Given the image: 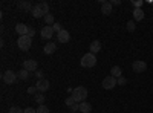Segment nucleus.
I'll use <instances>...</instances> for the list:
<instances>
[{"mask_svg":"<svg viewBox=\"0 0 153 113\" xmlns=\"http://www.w3.org/2000/svg\"><path fill=\"white\" fill-rule=\"evenodd\" d=\"M23 69H26L28 72H35L38 70V64L35 60H26V61H23Z\"/></svg>","mask_w":153,"mask_h":113,"instance_id":"9","label":"nucleus"},{"mask_svg":"<svg viewBox=\"0 0 153 113\" xmlns=\"http://www.w3.org/2000/svg\"><path fill=\"white\" fill-rule=\"evenodd\" d=\"M35 87H37V90L40 92V93H43V92L49 90V87H51V84H49V81H48L46 78H43V80H38V81H37Z\"/></svg>","mask_w":153,"mask_h":113,"instance_id":"8","label":"nucleus"},{"mask_svg":"<svg viewBox=\"0 0 153 113\" xmlns=\"http://www.w3.org/2000/svg\"><path fill=\"white\" fill-rule=\"evenodd\" d=\"M65 103H66V106L72 107V106L75 104V99H74V98H66V101H65Z\"/></svg>","mask_w":153,"mask_h":113,"instance_id":"29","label":"nucleus"},{"mask_svg":"<svg viewBox=\"0 0 153 113\" xmlns=\"http://www.w3.org/2000/svg\"><path fill=\"white\" fill-rule=\"evenodd\" d=\"M19 8H22V9H25V11H29V12H31L34 6H32L29 2H19Z\"/></svg>","mask_w":153,"mask_h":113,"instance_id":"19","label":"nucleus"},{"mask_svg":"<svg viewBox=\"0 0 153 113\" xmlns=\"http://www.w3.org/2000/svg\"><path fill=\"white\" fill-rule=\"evenodd\" d=\"M34 35H35V29H34V28H29V31H28V37H31V38H32Z\"/></svg>","mask_w":153,"mask_h":113,"instance_id":"34","label":"nucleus"},{"mask_svg":"<svg viewBox=\"0 0 153 113\" xmlns=\"http://www.w3.org/2000/svg\"><path fill=\"white\" fill-rule=\"evenodd\" d=\"M45 21H46V26H51V24L55 23V18L52 14H48V16H45Z\"/></svg>","mask_w":153,"mask_h":113,"instance_id":"20","label":"nucleus"},{"mask_svg":"<svg viewBox=\"0 0 153 113\" xmlns=\"http://www.w3.org/2000/svg\"><path fill=\"white\" fill-rule=\"evenodd\" d=\"M89 51H91V54H98L100 51H101V43L98 41V40H95V41H92L91 43V46H89Z\"/></svg>","mask_w":153,"mask_h":113,"instance_id":"15","label":"nucleus"},{"mask_svg":"<svg viewBox=\"0 0 153 113\" xmlns=\"http://www.w3.org/2000/svg\"><path fill=\"white\" fill-rule=\"evenodd\" d=\"M110 3H112V6H113V5H120L121 2H120V0H113V2H110Z\"/></svg>","mask_w":153,"mask_h":113,"instance_id":"35","label":"nucleus"},{"mask_svg":"<svg viewBox=\"0 0 153 113\" xmlns=\"http://www.w3.org/2000/svg\"><path fill=\"white\" fill-rule=\"evenodd\" d=\"M57 40H58V43H68V41L71 40V34H69V31L63 29L61 32H58V34H57Z\"/></svg>","mask_w":153,"mask_h":113,"instance_id":"10","label":"nucleus"},{"mask_svg":"<svg viewBox=\"0 0 153 113\" xmlns=\"http://www.w3.org/2000/svg\"><path fill=\"white\" fill-rule=\"evenodd\" d=\"M28 31H29V28L26 26L25 23H17L16 24V32L22 37V35H28Z\"/></svg>","mask_w":153,"mask_h":113,"instance_id":"12","label":"nucleus"},{"mask_svg":"<svg viewBox=\"0 0 153 113\" xmlns=\"http://www.w3.org/2000/svg\"><path fill=\"white\" fill-rule=\"evenodd\" d=\"M25 113H37V109H32V107H26V109H25Z\"/></svg>","mask_w":153,"mask_h":113,"instance_id":"32","label":"nucleus"},{"mask_svg":"<svg viewBox=\"0 0 153 113\" xmlns=\"http://www.w3.org/2000/svg\"><path fill=\"white\" fill-rule=\"evenodd\" d=\"M32 44V38L28 35H22L17 38V46L19 49H22V51H29V47Z\"/></svg>","mask_w":153,"mask_h":113,"instance_id":"4","label":"nucleus"},{"mask_svg":"<svg viewBox=\"0 0 153 113\" xmlns=\"http://www.w3.org/2000/svg\"><path fill=\"white\" fill-rule=\"evenodd\" d=\"M101 86H103L106 90H112L115 86H118V83H117V78H113L112 75H109V77H106V78L103 80V83H101Z\"/></svg>","mask_w":153,"mask_h":113,"instance_id":"6","label":"nucleus"},{"mask_svg":"<svg viewBox=\"0 0 153 113\" xmlns=\"http://www.w3.org/2000/svg\"><path fill=\"white\" fill-rule=\"evenodd\" d=\"M136 29V24H135V21H127V31H129V32H133Z\"/></svg>","mask_w":153,"mask_h":113,"instance_id":"23","label":"nucleus"},{"mask_svg":"<svg viewBox=\"0 0 153 113\" xmlns=\"http://www.w3.org/2000/svg\"><path fill=\"white\" fill-rule=\"evenodd\" d=\"M132 69H133L135 73H143V72H146V69H147V63L143 61V60H136V61H133Z\"/></svg>","mask_w":153,"mask_h":113,"instance_id":"7","label":"nucleus"},{"mask_svg":"<svg viewBox=\"0 0 153 113\" xmlns=\"http://www.w3.org/2000/svg\"><path fill=\"white\" fill-rule=\"evenodd\" d=\"M101 12L104 16H110L112 14V3L110 2H101Z\"/></svg>","mask_w":153,"mask_h":113,"instance_id":"13","label":"nucleus"},{"mask_svg":"<svg viewBox=\"0 0 153 113\" xmlns=\"http://www.w3.org/2000/svg\"><path fill=\"white\" fill-rule=\"evenodd\" d=\"M31 14H32V17H35V18H42V17L48 16V14H49V5H48L46 2H40V3L34 5Z\"/></svg>","mask_w":153,"mask_h":113,"instance_id":"1","label":"nucleus"},{"mask_svg":"<svg viewBox=\"0 0 153 113\" xmlns=\"http://www.w3.org/2000/svg\"><path fill=\"white\" fill-rule=\"evenodd\" d=\"M28 93H31V95H32V93L37 95V87H35V86H34V87H29V89H28Z\"/></svg>","mask_w":153,"mask_h":113,"instance_id":"33","label":"nucleus"},{"mask_svg":"<svg viewBox=\"0 0 153 113\" xmlns=\"http://www.w3.org/2000/svg\"><path fill=\"white\" fill-rule=\"evenodd\" d=\"M37 113H49V109L43 104V106H38L37 107Z\"/></svg>","mask_w":153,"mask_h":113,"instance_id":"24","label":"nucleus"},{"mask_svg":"<svg viewBox=\"0 0 153 113\" xmlns=\"http://www.w3.org/2000/svg\"><path fill=\"white\" fill-rule=\"evenodd\" d=\"M55 49H57V44L51 41V43H48V44L43 47V52H45L46 55H52V54L55 52Z\"/></svg>","mask_w":153,"mask_h":113,"instance_id":"14","label":"nucleus"},{"mask_svg":"<svg viewBox=\"0 0 153 113\" xmlns=\"http://www.w3.org/2000/svg\"><path fill=\"white\" fill-rule=\"evenodd\" d=\"M133 18H135V21H141L144 18V11L141 8H135L133 9Z\"/></svg>","mask_w":153,"mask_h":113,"instance_id":"16","label":"nucleus"},{"mask_svg":"<svg viewBox=\"0 0 153 113\" xmlns=\"http://www.w3.org/2000/svg\"><path fill=\"white\" fill-rule=\"evenodd\" d=\"M87 93L89 92H87L86 87L80 86V87H75V89L72 90V98L75 99V103H83V101H86Z\"/></svg>","mask_w":153,"mask_h":113,"instance_id":"2","label":"nucleus"},{"mask_svg":"<svg viewBox=\"0 0 153 113\" xmlns=\"http://www.w3.org/2000/svg\"><path fill=\"white\" fill-rule=\"evenodd\" d=\"M19 78L23 80V81H25V80H28V78H29V72H28L26 69H22V70L19 72Z\"/></svg>","mask_w":153,"mask_h":113,"instance_id":"21","label":"nucleus"},{"mask_svg":"<svg viewBox=\"0 0 153 113\" xmlns=\"http://www.w3.org/2000/svg\"><path fill=\"white\" fill-rule=\"evenodd\" d=\"M40 34H42L43 40H51V38H52V35H54V29H52V26H45Z\"/></svg>","mask_w":153,"mask_h":113,"instance_id":"11","label":"nucleus"},{"mask_svg":"<svg viewBox=\"0 0 153 113\" xmlns=\"http://www.w3.org/2000/svg\"><path fill=\"white\" fill-rule=\"evenodd\" d=\"M110 75H112V77L113 78H120V77H123V69L120 67V66H113L112 69H110Z\"/></svg>","mask_w":153,"mask_h":113,"instance_id":"17","label":"nucleus"},{"mask_svg":"<svg viewBox=\"0 0 153 113\" xmlns=\"http://www.w3.org/2000/svg\"><path fill=\"white\" fill-rule=\"evenodd\" d=\"M135 8H141L143 6V0H135V2H132Z\"/></svg>","mask_w":153,"mask_h":113,"instance_id":"31","label":"nucleus"},{"mask_svg":"<svg viewBox=\"0 0 153 113\" xmlns=\"http://www.w3.org/2000/svg\"><path fill=\"white\" fill-rule=\"evenodd\" d=\"M34 99L38 103V106H43V103H45V96H43V93H37V95H34Z\"/></svg>","mask_w":153,"mask_h":113,"instance_id":"22","label":"nucleus"},{"mask_svg":"<svg viewBox=\"0 0 153 113\" xmlns=\"http://www.w3.org/2000/svg\"><path fill=\"white\" fill-rule=\"evenodd\" d=\"M17 78H19V73H16L14 70H6V72H3V75H2V80H3V83H6V84H14V83L17 81Z\"/></svg>","mask_w":153,"mask_h":113,"instance_id":"5","label":"nucleus"},{"mask_svg":"<svg viewBox=\"0 0 153 113\" xmlns=\"http://www.w3.org/2000/svg\"><path fill=\"white\" fill-rule=\"evenodd\" d=\"M34 75H35L37 81H38V80H43V70H40V69H38V70H35V72H34Z\"/></svg>","mask_w":153,"mask_h":113,"instance_id":"26","label":"nucleus"},{"mask_svg":"<svg viewBox=\"0 0 153 113\" xmlns=\"http://www.w3.org/2000/svg\"><path fill=\"white\" fill-rule=\"evenodd\" d=\"M80 112H83V113H91V112H92V106L89 104L87 101H83V103H80Z\"/></svg>","mask_w":153,"mask_h":113,"instance_id":"18","label":"nucleus"},{"mask_svg":"<svg viewBox=\"0 0 153 113\" xmlns=\"http://www.w3.org/2000/svg\"><path fill=\"white\" fill-rule=\"evenodd\" d=\"M52 29H54V32H57V34L63 31V29H61V24H60V23H54V24H52Z\"/></svg>","mask_w":153,"mask_h":113,"instance_id":"27","label":"nucleus"},{"mask_svg":"<svg viewBox=\"0 0 153 113\" xmlns=\"http://www.w3.org/2000/svg\"><path fill=\"white\" fill-rule=\"evenodd\" d=\"M95 64H97V57H95L94 54L87 52V54L83 55V58H81V66H83V67L91 69V67H94Z\"/></svg>","mask_w":153,"mask_h":113,"instance_id":"3","label":"nucleus"},{"mask_svg":"<svg viewBox=\"0 0 153 113\" xmlns=\"http://www.w3.org/2000/svg\"><path fill=\"white\" fill-rule=\"evenodd\" d=\"M71 110H72V112H80V103H75V104L71 107Z\"/></svg>","mask_w":153,"mask_h":113,"instance_id":"30","label":"nucleus"},{"mask_svg":"<svg viewBox=\"0 0 153 113\" xmlns=\"http://www.w3.org/2000/svg\"><path fill=\"white\" fill-rule=\"evenodd\" d=\"M117 83H118V86H126V84H127V78H124V77H120V78L117 80Z\"/></svg>","mask_w":153,"mask_h":113,"instance_id":"28","label":"nucleus"},{"mask_svg":"<svg viewBox=\"0 0 153 113\" xmlns=\"http://www.w3.org/2000/svg\"><path fill=\"white\" fill-rule=\"evenodd\" d=\"M8 113H25V110H22L20 107L14 106V107H11V109H9V112H8Z\"/></svg>","mask_w":153,"mask_h":113,"instance_id":"25","label":"nucleus"}]
</instances>
